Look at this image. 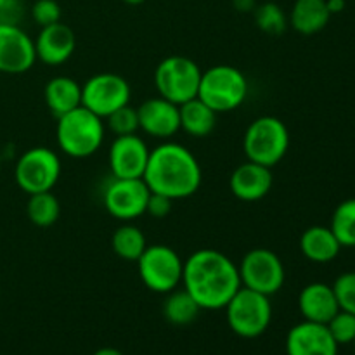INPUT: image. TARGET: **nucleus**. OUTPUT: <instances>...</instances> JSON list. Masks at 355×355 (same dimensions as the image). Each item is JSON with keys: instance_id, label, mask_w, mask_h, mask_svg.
Listing matches in <instances>:
<instances>
[{"instance_id": "f257e3e1", "label": "nucleus", "mask_w": 355, "mask_h": 355, "mask_svg": "<svg viewBox=\"0 0 355 355\" xmlns=\"http://www.w3.org/2000/svg\"><path fill=\"white\" fill-rule=\"evenodd\" d=\"M180 284L201 311H218L238 293L241 279L238 266L225 253L214 248H201L184 260Z\"/></svg>"}, {"instance_id": "f03ea898", "label": "nucleus", "mask_w": 355, "mask_h": 355, "mask_svg": "<svg viewBox=\"0 0 355 355\" xmlns=\"http://www.w3.org/2000/svg\"><path fill=\"white\" fill-rule=\"evenodd\" d=\"M144 182L151 193L163 194L170 200H186L198 193L203 172L196 156L179 142L163 141L151 149Z\"/></svg>"}, {"instance_id": "7ed1b4c3", "label": "nucleus", "mask_w": 355, "mask_h": 355, "mask_svg": "<svg viewBox=\"0 0 355 355\" xmlns=\"http://www.w3.org/2000/svg\"><path fill=\"white\" fill-rule=\"evenodd\" d=\"M106 123L101 116L80 106L58 118L55 141L66 156L75 159L96 155L104 142Z\"/></svg>"}, {"instance_id": "20e7f679", "label": "nucleus", "mask_w": 355, "mask_h": 355, "mask_svg": "<svg viewBox=\"0 0 355 355\" xmlns=\"http://www.w3.org/2000/svg\"><path fill=\"white\" fill-rule=\"evenodd\" d=\"M248 80L241 69L229 64H217L201 73L198 99L217 114L229 113L241 106L248 97Z\"/></svg>"}, {"instance_id": "39448f33", "label": "nucleus", "mask_w": 355, "mask_h": 355, "mask_svg": "<svg viewBox=\"0 0 355 355\" xmlns=\"http://www.w3.org/2000/svg\"><path fill=\"white\" fill-rule=\"evenodd\" d=\"M290 149V130L276 116H259L246 127L243 151L248 162L263 166H276Z\"/></svg>"}, {"instance_id": "423d86ee", "label": "nucleus", "mask_w": 355, "mask_h": 355, "mask_svg": "<svg viewBox=\"0 0 355 355\" xmlns=\"http://www.w3.org/2000/svg\"><path fill=\"white\" fill-rule=\"evenodd\" d=\"M224 309L229 328L241 338H259L272 321L270 297L245 286L239 288Z\"/></svg>"}, {"instance_id": "0eeeda50", "label": "nucleus", "mask_w": 355, "mask_h": 355, "mask_svg": "<svg viewBox=\"0 0 355 355\" xmlns=\"http://www.w3.org/2000/svg\"><path fill=\"white\" fill-rule=\"evenodd\" d=\"M203 69L186 55H168L155 69V87L159 97L180 104L198 97Z\"/></svg>"}, {"instance_id": "6e6552de", "label": "nucleus", "mask_w": 355, "mask_h": 355, "mask_svg": "<svg viewBox=\"0 0 355 355\" xmlns=\"http://www.w3.org/2000/svg\"><path fill=\"white\" fill-rule=\"evenodd\" d=\"M139 277L149 291L166 295L182 283L184 260L168 245H148L137 262Z\"/></svg>"}, {"instance_id": "1a4fd4ad", "label": "nucleus", "mask_w": 355, "mask_h": 355, "mask_svg": "<svg viewBox=\"0 0 355 355\" xmlns=\"http://www.w3.org/2000/svg\"><path fill=\"white\" fill-rule=\"evenodd\" d=\"M61 177V159L58 153L45 146H35L26 149L17 158L14 168V179L23 193H47L54 189Z\"/></svg>"}, {"instance_id": "9d476101", "label": "nucleus", "mask_w": 355, "mask_h": 355, "mask_svg": "<svg viewBox=\"0 0 355 355\" xmlns=\"http://www.w3.org/2000/svg\"><path fill=\"white\" fill-rule=\"evenodd\" d=\"M241 286L272 297L283 288L286 279L283 260L269 248H253L238 266Z\"/></svg>"}, {"instance_id": "9b49d317", "label": "nucleus", "mask_w": 355, "mask_h": 355, "mask_svg": "<svg viewBox=\"0 0 355 355\" xmlns=\"http://www.w3.org/2000/svg\"><path fill=\"white\" fill-rule=\"evenodd\" d=\"M130 85L116 73H97L82 85V106L104 118L130 104Z\"/></svg>"}, {"instance_id": "f8f14e48", "label": "nucleus", "mask_w": 355, "mask_h": 355, "mask_svg": "<svg viewBox=\"0 0 355 355\" xmlns=\"http://www.w3.org/2000/svg\"><path fill=\"white\" fill-rule=\"evenodd\" d=\"M149 187L144 179H111L104 187L103 205L107 214L120 222H132L146 214Z\"/></svg>"}, {"instance_id": "ddd939ff", "label": "nucleus", "mask_w": 355, "mask_h": 355, "mask_svg": "<svg viewBox=\"0 0 355 355\" xmlns=\"http://www.w3.org/2000/svg\"><path fill=\"white\" fill-rule=\"evenodd\" d=\"M37 62L35 42L19 24L0 23V73L21 75Z\"/></svg>"}, {"instance_id": "4468645a", "label": "nucleus", "mask_w": 355, "mask_h": 355, "mask_svg": "<svg viewBox=\"0 0 355 355\" xmlns=\"http://www.w3.org/2000/svg\"><path fill=\"white\" fill-rule=\"evenodd\" d=\"M149 153L151 149L137 134L118 135L107 151L111 175L114 179H142L148 166Z\"/></svg>"}, {"instance_id": "2eb2a0df", "label": "nucleus", "mask_w": 355, "mask_h": 355, "mask_svg": "<svg viewBox=\"0 0 355 355\" xmlns=\"http://www.w3.org/2000/svg\"><path fill=\"white\" fill-rule=\"evenodd\" d=\"M139 130L155 139L168 141L180 130L179 106L163 97H151L137 107Z\"/></svg>"}, {"instance_id": "dca6fc26", "label": "nucleus", "mask_w": 355, "mask_h": 355, "mask_svg": "<svg viewBox=\"0 0 355 355\" xmlns=\"http://www.w3.org/2000/svg\"><path fill=\"white\" fill-rule=\"evenodd\" d=\"M288 355H338V343L328 326L304 321L295 324L286 336Z\"/></svg>"}, {"instance_id": "f3484780", "label": "nucleus", "mask_w": 355, "mask_h": 355, "mask_svg": "<svg viewBox=\"0 0 355 355\" xmlns=\"http://www.w3.org/2000/svg\"><path fill=\"white\" fill-rule=\"evenodd\" d=\"M35 42L37 59L47 66H61L73 55L76 47V38L68 24L61 21L40 28Z\"/></svg>"}, {"instance_id": "a211bd4d", "label": "nucleus", "mask_w": 355, "mask_h": 355, "mask_svg": "<svg viewBox=\"0 0 355 355\" xmlns=\"http://www.w3.org/2000/svg\"><path fill=\"white\" fill-rule=\"evenodd\" d=\"M272 168L253 162L236 166L234 172L229 177V187L232 194L239 201H246V203L263 200L272 189Z\"/></svg>"}, {"instance_id": "6ab92c4d", "label": "nucleus", "mask_w": 355, "mask_h": 355, "mask_svg": "<svg viewBox=\"0 0 355 355\" xmlns=\"http://www.w3.org/2000/svg\"><path fill=\"white\" fill-rule=\"evenodd\" d=\"M298 309L304 321L328 324L340 311L333 286L326 283H311L298 295Z\"/></svg>"}, {"instance_id": "aec40b11", "label": "nucleus", "mask_w": 355, "mask_h": 355, "mask_svg": "<svg viewBox=\"0 0 355 355\" xmlns=\"http://www.w3.org/2000/svg\"><path fill=\"white\" fill-rule=\"evenodd\" d=\"M44 99L47 110L59 118L82 106V85L71 76H54L45 83Z\"/></svg>"}, {"instance_id": "412c9836", "label": "nucleus", "mask_w": 355, "mask_h": 355, "mask_svg": "<svg viewBox=\"0 0 355 355\" xmlns=\"http://www.w3.org/2000/svg\"><path fill=\"white\" fill-rule=\"evenodd\" d=\"M342 245L333 231L324 225H312L300 236V252L314 263H329L338 257Z\"/></svg>"}, {"instance_id": "4be33fe9", "label": "nucleus", "mask_w": 355, "mask_h": 355, "mask_svg": "<svg viewBox=\"0 0 355 355\" xmlns=\"http://www.w3.org/2000/svg\"><path fill=\"white\" fill-rule=\"evenodd\" d=\"M329 14L326 0H295L288 16V23L297 33L315 35L329 23Z\"/></svg>"}, {"instance_id": "5701e85b", "label": "nucleus", "mask_w": 355, "mask_h": 355, "mask_svg": "<svg viewBox=\"0 0 355 355\" xmlns=\"http://www.w3.org/2000/svg\"><path fill=\"white\" fill-rule=\"evenodd\" d=\"M179 114L180 130L189 134L191 137H208L217 127V113L198 97L180 104Z\"/></svg>"}, {"instance_id": "b1692460", "label": "nucleus", "mask_w": 355, "mask_h": 355, "mask_svg": "<svg viewBox=\"0 0 355 355\" xmlns=\"http://www.w3.org/2000/svg\"><path fill=\"white\" fill-rule=\"evenodd\" d=\"M111 248H113L114 255L120 257L121 260L137 262L139 257L148 248V241H146V236L141 227L130 224V222H123L120 227L114 229L113 236H111Z\"/></svg>"}, {"instance_id": "393cba45", "label": "nucleus", "mask_w": 355, "mask_h": 355, "mask_svg": "<svg viewBox=\"0 0 355 355\" xmlns=\"http://www.w3.org/2000/svg\"><path fill=\"white\" fill-rule=\"evenodd\" d=\"M201 312L200 305L186 290H173L166 293L163 302V315L166 321L173 326H187L196 321L198 314Z\"/></svg>"}, {"instance_id": "a878e982", "label": "nucleus", "mask_w": 355, "mask_h": 355, "mask_svg": "<svg viewBox=\"0 0 355 355\" xmlns=\"http://www.w3.org/2000/svg\"><path fill=\"white\" fill-rule=\"evenodd\" d=\"M26 215L31 224L37 227H51L61 215V205L52 191L30 194L26 203Z\"/></svg>"}, {"instance_id": "bb28decb", "label": "nucleus", "mask_w": 355, "mask_h": 355, "mask_svg": "<svg viewBox=\"0 0 355 355\" xmlns=\"http://www.w3.org/2000/svg\"><path fill=\"white\" fill-rule=\"evenodd\" d=\"M329 229L342 248H355V198L342 201L335 208Z\"/></svg>"}, {"instance_id": "cd10ccee", "label": "nucleus", "mask_w": 355, "mask_h": 355, "mask_svg": "<svg viewBox=\"0 0 355 355\" xmlns=\"http://www.w3.org/2000/svg\"><path fill=\"white\" fill-rule=\"evenodd\" d=\"M253 19H255L259 30L267 35H272V37L283 35L288 28L286 12L276 2H263L257 6L253 10Z\"/></svg>"}, {"instance_id": "c85d7f7f", "label": "nucleus", "mask_w": 355, "mask_h": 355, "mask_svg": "<svg viewBox=\"0 0 355 355\" xmlns=\"http://www.w3.org/2000/svg\"><path fill=\"white\" fill-rule=\"evenodd\" d=\"M107 125V130L111 134H114V137L118 135H132L137 134L139 130V114L137 107L130 106H121L120 110L113 111L107 118H104Z\"/></svg>"}, {"instance_id": "c756f323", "label": "nucleus", "mask_w": 355, "mask_h": 355, "mask_svg": "<svg viewBox=\"0 0 355 355\" xmlns=\"http://www.w3.org/2000/svg\"><path fill=\"white\" fill-rule=\"evenodd\" d=\"M328 329L331 333L333 340L338 345H347V343H354L355 340V315L350 312L338 311L335 318L328 322Z\"/></svg>"}, {"instance_id": "7c9ffc66", "label": "nucleus", "mask_w": 355, "mask_h": 355, "mask_svg": "<svg viewBox=\"0 0 355 355\" xmlns=\"http://www.w3.org/2000/svg\"><path fill=\"white\" fill-rule=\"evenodd\" d=\"M333 291L338 300L340 311L355 315V272H343L333 283Z\"/></svg>"}, {"instance_id": "2f4dec72", "label": "nucleus", "mask_w": 355, "mask_h": 355, "mask_svg": "<svg viewBox=\"0 0 355 355\" xmlns=\"http://www.w3.org/2000/svg\"><path fill=\"white\" fill-rule=\"evenodd\" d=\"M31 17L40 28L61 21V6L55 0H37L31 6Z\"/></svg>"}, {"instance_id": "473e14b6", "label": "nucleus", "mask_w": 355, "mask_h": 355, "mask_svg": "<svg viewBox=\"0 0 355 355\" xmlns=\"http://www.w3.org/2000/svg\"><path fill=\"white\" fill-rule=\"evenodd\" d=\"M172 203L173 200H170L168 196H163V194L151 193L148 200V207H146V214L153 218H165L166 215L172 211Z\"/></svg>"}, {"instance_id": "72a5a7b5", "label": "nucleus", "mask_w": 355, "mask_h": 355, "mask_svg": "<svg viewBox=\"0 0 355 355\" xmlns=\"http://www.w3.org/2000/svg\"><path fill=\"white\" fill-rule=\"evenodd\" d=\"M232 6L239 12H253L259 3H257V0H232Z\"/></svg>"}, {"instance_id": "f704fd0d", "label": "nucleus", "mask_w": 355, "mask_h": 355, "mask_svg": "<svg viewBox=\"0 0 355 355\" xmlns=\"http://www.w3.org/2000/svg\"><path fill=\"white\" fill-rule=\"evenodd\" d=\"M326 6H328L329 14H340L343 9H345L347 2L345 0H326Z\"/></svg>"}, {"instance_id": "c9c22d12", "label": "nucleus", "mask_w": 355, "mask_h": 355, "mask_svg": "<svg viewBox=\"0 0 355 355\" xmlns=\"http://www.w3.org/2000/svg\"><path fill=\"white\" fill-rule=\"evenodd\" d=\"M94 355H123V354H121L120 350L110 349V347H106V349H99Z\"/></svg>"}, {"instance_id": "e433bc0d", "label": "nucleus", "mask_w": 355, "mask_h": 355, "mask_svg": "<svg viewBox=\"0 0 355 355\" xmlns=\"http://www.w3.org/2000/svg\"><path fill=\"white\" fill-rule=\"evenodd\" d=\"M125 3H128V6H141V3H144L146 0H123Z\"/></svg>"}, {"instance_id": "4c0bfd02", "label": "nucleus", "mask_w": 355, "mask_h": 355, "mask_svg": "<svg viewBox=\"0 0 355 355\" xmlns=\"http://www.w3.org/2000/svg\"><path fill=\"white\" fill-rule=\"evenodd\" d=\"M9 2H10V0H0V10H2L3 7H6Z\"/></svg>"}, {"instance_id": "58836bf2", "label": "nucleus", "mask_w": 355, "mask_h": 355, "mask_svg": "<svg viewBox=\"0 0 355 355\" xmlns=\"http://www.w3.org/2000/svg\"><path fill=\"white\" fill-rule=\"evenodd\" d=\"M0 166H2V158H0Z\"/></svg>"}, {"instance_id": "ea45409f", "label": "nucleus", "mask_w": 355, "mask_h": 355, "mask_svg": "<svg viewBox=\"0 0 355 355\" xmlns=\"http://www.w3.org/2000/svg\"><path fill=\"white\" fill-rule=\"evenodd\" d=\"M354 345H355V340H354Z\"/></svg>"}]
</instances>
